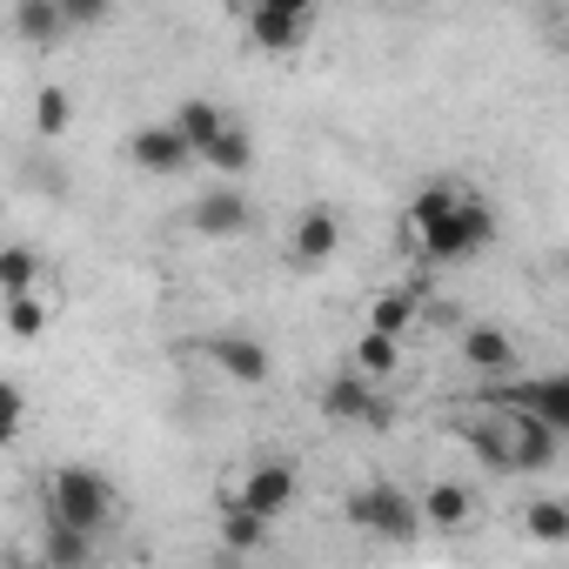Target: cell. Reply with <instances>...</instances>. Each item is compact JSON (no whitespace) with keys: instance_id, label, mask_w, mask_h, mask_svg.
Returning a JSON list of instances; mask_svg holds the SVG:
<instances>
[{"instance_id":"cell-5","label":"cell","mask_w":569,"mask_h":569,"mask_svg":"<svg viewBox=\"0 0 569 569\" xmlns=\"http://www.w3.org/2000/svg\"><path fill=\"white\" fill-rule=\"evenodd\" d=\"M322 416H329V422H356V429H389V422H396V402H389V389H382L376 376H362V369L349 362L342 376L322 382Z\"/></svg>"},{"instance_id":"cell-13","label":"cell","mask_w":569,"mask_h":569,"mask_svg":"<svg viewBox=\"0 0 569 569\" xmlns=\"http://www.w3.org/2000/svg\"><path fill=\"white\" fill-rule=\"evenodd\" d=\"M462 362H469L476 376H509V369H516V342H509V329H496V322L462 329Z\"/></svg>"},{"instance_id":"cell-17","label":"cell","mask_w":569,"mask_h":569,"mask_svg":"<svg viewBox=\"0 0 569 569\" xmlns=\"http://www.w3.org/2000/svg\"><path fill=\"white\" fill-rule=\"evenodd\" d=\"M174 128L194 141V154H208V148L234 128V114H228V108H214V101H181V108H174Z\"/></svg>"},{"instance_id":"cell-20","label":"cell","mask_w":569,"mask_h":569,"mask_svg":"<svg viewBox=\"0 0 569 569\" xmlns=\"http://www.w3.org/2000/svg\"><path fill=\"white\" fill-rule=\"evenodd\" d=\"M201 168H214L221 181H241V174L254 168V141H248V128L234 121V128H228V134H221V141H214L208 154H201Z\"/></svg>"},{"instance_id":"cell-27","label":"cell","mask_w":569,"mask_h":569,"mask_svg":"<svg viewBox=\"0 0 569 569\" xmlns=\"http://www.w3.org/2000/svg\"><path fill=\"white\" fill-rule=\"evenodd\" d=\"M108 8H114V0H61L68 28H94V21H108Z\"/></svg>"},{"instance_id":"cell-26","label":"cell","mask_w":569,"mask_h":569,"mask_svg":"<svg viewBox=\"0 0 569 569\" xmlns=\"http://www.w3.org/2000/svg\"><path fill=\"white\" fill-rule=\"evenodd\" d=\"M21 416H28L21 382H0V442H14V436H21Z\"/></svg>"},{"instance_id":"cell-16","label":"cell","mask_w":569,"mask_h":569,"mask_svg":"<svg viewBox=\"0 0 569 569\" xmlns=\"http://www.w3.org/2000/svg\"><path fill=\"white\" fill-rule=\"evenodd\" d=\"M268 529H274V516H261V509H241V502H221V549H234V556H254V549H268Z\"/></svg>"},{"instance_id":"cell-24","label":"cell","mask_w":569,"mask_h":569,"mask_svg":"<svg viewBox=\"0 0 569 569\" xmlns=\"http://www.w3.org/2000/svg\"><path fill=\"white\" fill-rule=\"evenodd\" d=\"M34 274H41V254H34L28 241H14L8 254H0V289H8V296H21V289H34Z\"/></svg>"},{"instance_id":"cell-2","label":"cell","mask_w":569,"mask_h":569,"mask_svg":"<svg viewBox=\"0 0 569 569\" xmlns=\"http://www.w3.org/2000/svg\"><path fill=\"white\" fill-rule=\"evenodd\" d=\"M409 248L429 261V268H456V261H476L496 248V208L462 194L456 208L429 214V221H409Z\"/></svg>"},{"instance_id":"cell-8","label":"cell","mask_w":569,"mask_h":569,"mask_svg":"<svg viewBox=\"0 0 569 569\" xmlns=\"http://www.w3.org/2000/svg\"><path fill=\"white\" fill-rule=\"evenodd\" d=\"M482 402H516V409H529V416H542L549 429H562V436H569V369H549V376L502 382V389H489Z\"/></svg>"},{"instance_id":"cell-1","label":"cell","mask_w":569,"mask_h":569,"mask_svg":"<svg viewBox=\"0 0 569 569\" xmlns=\"http://www.w3.org/2000/svg\"><path fill=\"white\" fill-rule=\"evenodd\" d=\"M482 422H462V442L476 449V462H489L496 476H542L562 449V429H549L542 416L516 409V402H482Z\"/></svg>"},{"instance_id":"cell-7","label":"cell","mask_w":569,"mask_h":569,"mask_svg":"<svg viewBox=\"0 0 569 569\" xmlns=\"http://www.w3.org/2000/svg\"><path fill=\"white\" fill-rule=\"evenodd\" d=\"M221 502H241V509L281 516V509L296 502V462H289V456H261V462H248V476H241Z\"/></svg>"},{"instance_id":"cell-3","label":"cell","mask_w":569,"mask_h":569,"mask_svg":"<svg viewBox=\"0 0 569 569\" xmlns=\"http://www.w3.org/2000/svg\"><path fill=\"white\" fill-rule=\"evenodd\" d=\"M48 516H61V522H81V529H108L114 522V482L101 476V469H88V462H61L54 476H48Z\"/></svg>"},{"instance_id":"cell-25","label":"cell","mask_w":569,"mask_h":569,"mask_svg":"<svg viewBox=\"0 0 569 569\" xmlns=\"http://www.w3.org/2000/svg\"><path fill=\"white\" fill-rule=\"evenodd\" d=\"M68 121H74V101H68L61 88H41V94H34V128H41L48 141H61Z\"/></svg>"},{"instance_id":"cell-22","label":"cell","mask_w":569,"mask_h":569,"mask_svg":"<svg viewBox=\"0 0 569 569\" xmlns=\"http://www.w3.org/2000/svg\"><path fill=\"white\" fill-rule=\"evenodd\" d=\"M416 309H422V296H416V289H382V296H376V309H369V329L402 336V329L416 322Z\"/></svg>"},{"instance_id":"cell-11","label":"cell","mask_w":569,"mask_h":569,"mask_svg":"<svg viewBox=\"0 0 569 569\" xmlns=\"http://www.w3.org/2000/svg\"><path fill=\"white\" fill-rule=\"evenodd\" d=\"M188 221H194V234H214V241H228V234H241V228H248V194H241L234 181H221V188L194 194Z\"/></svg>"},{"instance_id":"cell-10","label":"cell","mask_w":569,"mask_h":569,"mask_svg":"<svg viewBox=\"0 0 569 569\" xmlns=\"http://www.w3.org/2000/svg\"><path fill=\"white\" fill-rule=\"evenodd\" d=\"M208 362H214L228 382H241V389H261V382L274 376V356H268L254 336H214V342H208Z\"/></svg>"},{"instance_id":"cell-23","label":"cell","mask_w":569,"mask_h":569,"mask_svg":"<svg viewBox=\"0 0 569 569\" xmlns=\"http://www.w3.org/2000/svg\"><path fill=\"white\" fill-rule=\"evenodd\" d=\"M48 322H54V309H48V302H41L34 289L8 296V336H14V342H34V336H41Z\"/></svg>"},{"instance_id":"cell-21","label":"cell","mask_w":569,"mask_h":569,"mask_svg":"<svg viewBox=\"0 0 569 569\" xmlns=\"http://www.w3.org/2000/svg\"><path fill=\"white\" fill-rule=\"evenodd\" d=\"M522 529H529L536 542H569V502H562V496H536V502L522 509Z\"/></svg>"},{"instance_id":"cell-29","label":"cell","mask_w":569,"mask_h":569,"mask_svg":"<svg viewBox=\"0 0 569 569\" xmlns=\"http://www.w3.org/2000/svg\"><path fill=\"white\" fill-rule=\"evenodd\" d=\"M562 274H569V248H562Z\"/></svg>"},{"instance_id":"cell-12","label":"cell","mask_w":569,"mask_h":569,"mask_svg":"<svg viewBox=\"0 0 569 569\" xmlns=\"http://www.w3.org/2000/svg\"><path fill=\"white\" fill-rule=\"evenodd\" d=\"M309 21L316 14H281V8H248V41L261 54H296L309 41Z\"/></svg>"},{"instance_id":"cell-28","label":"cell","mask_w":569,"mask_h":569,"mask_svg":"<svg viewBox=\"0 0 569 569\" xmlns=\"http://www.w3.org/2000/svg\"><path fill=\"white\" fill-rule=\"evenodd\" d=\"M254 8H281V14H316V0H254Z\"/></svg>"},{"instance_id":"cell-6","label":"cell","mask_w":569,"mask_h":569,"mask_svg":"<svg viewBox=\"0 0 569 569\" xmlns=\"http://www.w3.org/2000/svg\"><path fill=\"white\" fill-rule=\"evenodd\" d=\"M128 161H134L141 174H168V181H174V174H188L201 154H194V141H188V134L174 128V114H168V121H141V128L128 134Z\"/></svg>"},{"instance_id":"cell-4","label":"cell","mask_w":569,"mask_h":569,"mask_svg":"<svg viewBox=\"0 0 569 569\" xmlns=\"http://www.w3.org/2000/svg\"><path fill=\"white\" fill-rule=\"evenodd\" d=\"M342 516H349L356 529L382 536V542H416V529H422V502L402 496L396 482H362V489H349Z\"/></svg>"},{"instance_id":"cell-14","label":"cell","mask_w":569,"mask_h":569,"mask_svg":"<svg viewBox=\"0 0 569 569\" xmlns=\"http://www.w3.org/2000/svg\"><path fill=\"white\" fill-rule=\"evenodd\" d=\"M94 529H81V522H61V516H48V536H41V556H48V569H88L94 562Z\"/></svg>"},{"instance_id":"cell-15","label":"cell","mask_w":569,"mask_h":569,"mask_svg":"<svg viewBox=\"0 0 569 569\" xmlns=\"http://www.w3.org/2000/svg\"><path fill=\"white\" fill-rule=\"evenodd\" d=\"M14 34L28 48H54L68 34V14H61V0H14Z\"/></svg>"},{"instance_id":"cell-9","label":"cell","mask_w":569,"mask_h":569,"mask_svg":"<svg viewBox=\"0 0 569 569\" xmlns=\"http://www.w3.org/2000/svg\"><path fill=\"white\" fill-rule=\"evenodd\" d=\"M289 254H296L302 268L336 261V254H342V214H336V208H302L296 228H289Z\"/></svg>"},{"instance_id":"cell-18","label":"cell","mask_w":569,"mask_h":569,"mask_svg":"<svg viewBox=\"0 0 569 569\" xmlns=\"http://www.w3.org/2000/svg\"><path fill=\"white\" fill-rule=\"evenodd\" d=\"M349 362H356L362 376L389 382V376L402 369V336H389V329H362V336H356V349H349Z\"/></svg>"},{"instance_id":"cell-19","label":"cell","mask_w":569,"mask_h":569,"mask_svg":"<svg viewBox=\"0 0 569 569\" xmlns=\"http://www.w3.org/2000/svg\"><path fill=\"white\" fill-rule=\"evenodd\" d=\"M469 516H476L469 482H429V496H422V522L429 529H462Z\"/></svg>"}]
</instances>
